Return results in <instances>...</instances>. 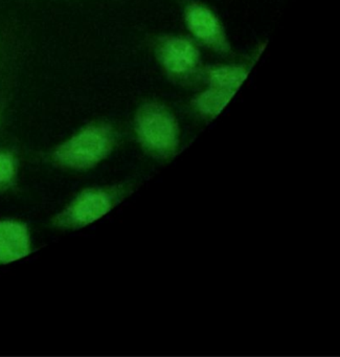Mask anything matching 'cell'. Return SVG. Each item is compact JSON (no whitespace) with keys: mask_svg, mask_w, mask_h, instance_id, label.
<instances>
[{"mask_svg":"<svg viewBox=\"0 0 340 357\" xmlns=\"http://www.w3.org/2000/svg\"><path fill=\"white\" fill-rule=\"evenodd\" d=\"M118 133L110 123L95 121L83 126L54 150V162L62 168L86 171L103 162L116 147Z\"/></svg>","mask_w":340,"mask_h":357,"instance_id":"obj_1","label":"cell"},{"mask_svg":"<svg viewBox=\"0 0 340 357\" xmlns=\"http://www.w3.org/2000/svg\"><path fill=\"white\" fill-rule=\"evenodd\" d=\"M134 131L141 147L152 155L168 158L178 148V121L172 110L162 102L152 100L137 107Z\"/></svg>","mask_w":340,"mask_h":357,"instance_id":"obj_2","label":"cell"},{"mask_svg":"<svg viewBox=\"0 0 340 357\" xmlns=\"http://www.w3.org/2000/svg\"><path fill=\"white\" fill-rule=\"evenodd\" d=\"M152 54L168 78L176 83L201 80L203 62L199 45L178 34H162L151 43Z\"/></svg>","mask_w":340,"mask_h":357,"instance_id":"obj_3","label":"cell"},{"mask_svg":"<svg viewBox=\"0 0 340 357\" xmlns=\"http://www.w3.org/2000/svg\"><path fill=\"white\" fill-rule=\"evenodd\" d=\"M183 24L198 45L217 55H233V45L226 29L216 12L198 0H190L183 11Z\"/></svg>","mask_w":340,"mask_h":357,"instance_id":"obj_4","label":"cell"},{"mask_svg":"<svg viewBox=\"0 0 340 357\" xmlns=\"http://www.w3.org/2000/svg\"><path fill=\"white\" fill-rule=\"evenodd\" d=\"M118 192L104 188H91L81 191L54 218L55 227L76 229L87 227L110 212L118 202Z\"/></svg>","mask_w":340,"mask_h":357,"instance_id":"obj_5","label":"cell"},{"mask_svg":"<svg viewBox=\"0 0 340 357\" xmlns=\"http://www.w3.org/2000/svg\"><path fill=\"white\" fill-rule=\"evenodd\" d=\"M31 252L29 227L16 220L0 221V264L26 258Z\"/></svg>","mask_w":340,"mask_h":357,"instance_id":"obj_6","label":"cell"},{"mask_svg":"<svg viewBox=\"0 0 340 357\" xmlns=\"http://www.w3.org/2000/svg\"><path fill=\"white\" fill-rule=\"evenodd\" d=\"M249 68L244 64H215L204 66L201 81L206 86L237 93L249 76Z\"/></svg>","mask_w":340,"mask_h":357,"instance_id":"obj_7","label":"cell"},{"mask_svg":"<svg viewBox=\"0 0 340 357\" xmlns=\"http://www.w3.org/2000/svg\"><path fill=\"white\" fill-rule=\"evenodd\" d=\"M18 52L20 45L15 26L8 22L0 24V86L12 81L10 77L13 76Z\"/></svg>","mask_w":340,"mask_h":357,"instance_id":"obj_8","label":"cell"},{"mask_svg":"<svg viewBox=\"0 0 340 357\" xmlns=\"http://www.w3.org/2000/svg\"><path fill=\"white\" fill-rule=\"evenodd\" d=\"M235 93L216 87L206 86L196 93L191 100V106L200 116L215 119L226 107Z\"/></svg>","mask_w":340,"mask_h":357,"instance_id":"obj_9","label":"cell"},{"mask_svg":"<svg viewBox=\"0 0 340 357\" xmlns=\"http://www.w3.org/2000/svg\"><path fill=\"white\" fill-rule=\"evenodd\" d=\"M18 158L11 149H0V193L8 191L17 181Z\"/></svg>","mask_w":340,"mask_h":357,"instance_id":"obj_10","label":"cell"},{"mask_svg":"<svg viewBox=\"0 0 340 357\" xmlns=\"http://www.w3.org/2000/svg\"><path fill=\"white\" fill-rule=\"evenodd\" d=\"M11 84H13V82L9 83L3 89H0V125L3 122L6 110H7L10 100H11V87L9 86Z\"/></svg>","mask_w":340,"mask_h":357,"instance_id":"obj_11","label":"cell"}]
</instances>
